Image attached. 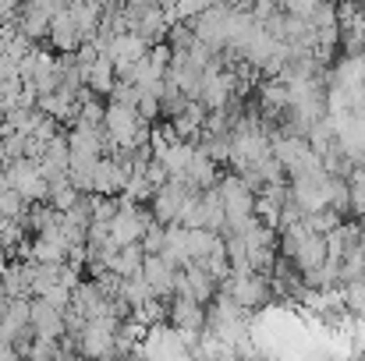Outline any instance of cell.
Listing matches in <instances>:
<instances>
[{
  "mask_svg": "<svg viewBox=\"0 0 365 361\" xmlns=\"http://www.w3.org/2000/svg\"><path fill=\"white\" fill-rule=\"evenodd\" d=\"M273 159L284 167L287 181H294V177H309V174H323V159L312 152L309 138H302V135L273 131Z\"/></svg>",
  "mask_w": 365,
  "mask_h": 361,
  "instance_id": "obj_1",
  "label": "cell"
},
{
  "mask_svg": "<svg viewBox=\"0 0 365 361\" xmlns=\"http://www.w3.org/2000/svg\"><path fill=\"white\" fill-rule=\"evenodd\" d=\"M220 199H224V213H227V231L224 234H245L248 224L255 220V192L245 184L238 174H224L220 184H217ZM220 234V238H224Z\"/></svg>",
  "mask_w": 365,
  "mask_h": 361,
  "instance_id": "obj_2",
  "label": "cell"
},
{
  "mask_svg": "<svg viewBox=\"0 0 365 361\" xmlns=\"http://www.w3.org/2000/svg\"><path fill=\"white\" fill-rule=\"evenodd\" d=\"M118 330H121V319H96V323H86V330L75 337V340H78V358L114 361L118 358Z\"/></svg>",
  "mask_w": 365,
  "mask_h": 361,
  "instance_id": "obj_3",
  "label": "cell"
},
{
  "mask_svg": "<svg viewBox=\"0 0 365 361\" xmlns=\"http://www.w3.org/2000/svg\"><path fill=\"white\" fill-rule=\"evenodd\" d=\"M220 294H227L238 308L245 312H255V308H266L273 301V287H269V276L262 273H231V280L220 287Z\"/></svg>",
  "mask_w": 365,
  "mask_h": 361,
  "instance_id": "obj_4",
  "label": "cell"
},
{
  "mask_svg": "<svg viewBox=\"0 0 365 361\" xmlns=\"http://www.w3.org/2000/svg\"><path fill=\"white\" fill-rule=\"evenodd\" d=\"M153 224H156V220H153L149 206H135L131 199H124L121 195V213H118V216H114V224H110V241H114L118 248L142 244L145 231H149Z\"/></svg>",
  "mask_w": 365,
  "mask_h": 361,
  "instance_id": "obj_5",
  "label": "cell"
},
{
  "mask_svg": "<svg viewBox=\"0 0 365 361\" xmlns=\"http://www.w3.org/2000/svg\"><path fill=\"white\" fill-rule=\"evenodd\" d=\"M192 195H195V192H192L185 181H167V184L153 195V202H149L153 220H156L160 227H174V224L181 220L185 206L192 202Z\"/></svg>",
  "mask_w": 365,
  "mask_h": 361,
  "instance_id": "obj_6",
  "label": "cell"
},
{
  "mask_svg": "<svg viewBox=\"0 0 365 361\" xmlns=\"http://www.w3.org/2000/svg\"><path fill=\"white\" fill-rule=\"evenodd\" d=\"M327 184H330V174H327V170L291 181V202L302 209V216H319V213L330 209V202H327Z\"/></svg>",
  "mask_w": 365,
  "mask_h": 361,
  "instance_id": "obj_7",
  "label": "cell"
},
{
  "mask_svg": "<svg viewBox=\"0 0 365 361\" xmlns=\"http://www.w3.org/2000/svg\"><path fill=\"white\" fill-rule=\"evenodd\" d=\"M50 50L57 53V57H68V53H78L86 43H82V32H78V25H75V18H71V11H68V4H61V11L53 14V21H50Z\"/></svg>",
  "mask_w": 365,
  "mask_h": 361,
  "instance_id": "obj_8",
  "label": "cell"
},
{
  "mask_svg": "<svg viewBox=\"0 0 365 361\" xmlns=\"http://www.w3.org/2000/svg\"><path fill=\"white\" fill-rule=\"evenodd\" d=\"M327 85L348 89V93H362L365 89V53H341L330 64V71H327Z\"/></svg>",
  "mask_w": 365,
  "mask_h": 361,
  "instance_id": "obj_9",
  "label": "cell"
},
{
  "mask_svg": "<svg viewBox=\"0 0 365 361\" xmlns=\"http://www.w3.org/2000/svg\"><path fill=\"white\" fill-rule=\"evenodd\" d=\"M61 11V4H21L18 7V32L32 43L50 39V21Z\"/></svg>",
  "mask_w": 365,
  "mask_h": 361,
  "instance_id": "obj_10",
  "label": "cell"
},
{
  "mask_svg": "<svg viewBox=\"0 0 365 361\" xmlns=\"http://www.w3.org/2000/svg\"><path fill=\"white\" fill-rule=\"evenodd\" d=\"M32 333L36 340H64L68 337V326H64V312L50 308L46 301H32Z\"/></svg>",
  "mask_w": 365,
  "mask_h": 361,
  "instance_id": "obj_11",
  "label": "cell"
},
{
  "mask_svg": "<svg viewBox=\"0 0 365 361\" xmlns=\"http://www.w3.org/2000/svg\"><path fill=\"white\" fill-rule=\"evenodd\" d=\"M195 152H199V145L195 142H170L163 152H156L153 159H160L163 163V170L170 174V181H185V174H188V167H192V159H195Z\"/></svg>",
  "mask_w": 365,
  "mask_h": 361,
  "instance_id": "obj_12",
  "label": "cell"
},
{
  "mask_svg": "<svg viewBox=\"0 0 365 361\" xmlns=\"http://www.w3.org/2000/svg\"><path fill=\"white\" fill-rule=\"evenodd\" d=\"M114 85H118V68H114V61L107 53H100V61L86 71V89L93 96H100V100H110Z\"/></svg>",
  "mask_w": 365,
  "mask_h": 361,
  "instance_id": "obj_13",
  "label": "cell"
},
{
  "mask_svg": "<svg viewBox=\"0 0 365 361\" xmlns=\"http://www.w3.org/2000/svg\"><path fill=\"white\" fill-rule=\"evenodd\" d=\"M142 266H145V251H142V244H131V248H121L114 273L124 276V280H131V276H138V273H142Z\"/></svg>",
  "mask_w": 365,
  "mask_h": 361,
  "instance_id": "obj_14",
  "label": "cell"
},
{
  "mask_svg": "<svg viewBox=\"0 0 365 361\" xmlns=\"http://www.w3.org/2000/svg\"><path fill=\"white\" fill-rule=\"evenodd\" d=\"M348 188H351V220H365V167H355L351 177H348Z\"/></svg>",
  "mask_w": 365,
  "mask_h": 361,
  "instance_id": "obj_15",
  "label": "cell"
},
{
  "mask_svg": "<svg viewBox=\"0 0 365 361\" xmlns=\"http://www.w3.org/2000/svg\"><path fill=\"white\" fill-rule=\"evenodd\" d=\"M163 244H167V227L153 224V227L145 231V238H142V251H145V255H160Z\"/></svg>",
  "mask_w": 365,
  "mask_h": 361,
  "instance_id": "obj_16",
  "label": "cell"
},
{
  "mask_svg": "<svg viewBox=\"0 0 365 361\" xmlns=\"http://www.w3.org/2000/svg\"><path fill=\"white\" fill-rule=\"evenodd\" d=\"M11 305H14V298H11V294H7V287L0 283V319L7 315V308H11Z\"/></svg>",
  "mask_w": 365,
  "mask_h": 361,
  "instance_id": "obj_17",
  "label": "cell"
},
{
  "mask_svg": "<svg viewBox=\"0 0 365 361\" xmlns=\"http://www.w3.org/2000/svg\"><path fill=\"white\" fill-rule=\"evenodd\" d=\"M78 361H86V358H78Z\"/></svg>",
  "mask_w": 365,
  "mask_h": 361,
  "instance_id": "obj_18",
  "label": "cell"
}]
</instances>
